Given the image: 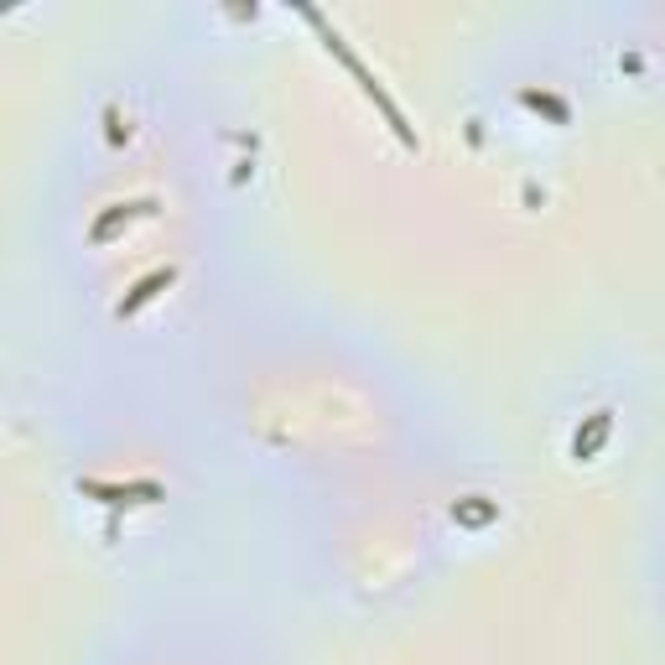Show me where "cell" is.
<instances>
[{
    "label": "cell",
    "mask_w": 665,
    "mask_h": 665,
    "mask_svg": "<svg viewBox=\"0 0 665 665\" xmlns=\"http://www.w3.org/2000/svg\"><path fill=\"white\" fill-rule=\"evenodd\" d=\"M302 16H307V21L317 26V32H323L328 52H338V58H343V68H349V73L359 78V84H364V94H369V99H375V104H380V115L390 120V130H395V136H401L406 146H416V136H411V125H406V115H401V110H395V99H390V94L380 89V78H375V73H369V68H364V58H359V52H354V47H349V42H343V37L333 32V26L323 21V11H312V6H302Z\"/></svg>",
    "instance_id": "6da1fadb"
},
{
    "label": "cell",
    "mask_w": 665,
    "mask_h": 665,
    "mask_svg": "<svg viewBox=\"0 0 665 665\" xmlns=\"http://www.w3.org/2000/svg\"><path fill=\"white\" fill-rule=\"evenodd\" d=\"M177 281V265H156V271H146L136 286H130V297H120L115 302V317H120V323H125V317H136L146 302H156V297H162V291Z\"/></svg>",
    "instance_id": "7a4b0ae2"
},
{
    "label": "cell",
    "mask_w": 665,
    "mask_h": 665,
    "mask_svg": "<svg viewBox=\"0 0 665 665\" xmlns=\"http://www.w3.org/2000/svg\"><path fill=\"white\" fill-rule=\"evenodd\" d=\"M78 494H94L104 504H136V499H162V484L156 478H141V484H104V478H78Z\"/></svg>",
    "instance_id": "3957f363"
},
{
    "label": "cell",
    "mask_w": 665,
    "mask_h": 665,
    "mask_svg": "<svg viewBox=\"0 0 665 665\" xmlns=\"http://www.w3.org/2000/svg\"><path fill=\"white\" fill-rule=\"evenodd\" d=\"M608 432H614V411L603 406V411H593V416L572 432V458H593V452L608 442Z\"/></svg>",
    "instance_id": "277c9868"
},
{
    "label": "cell",
    "mask_w": 665,
    "mask_h": 665,
    "mask_svg": "<svg viewBox=\"0 0 665 665\" xmlns=\"http://www.w3.org/2000/svg\"><path fill=\"white\" fill-rule=\"evenodd\" d=\"M136 214H151V198H136V203H110V214H99V219L89 224V239H94V245H104V239H110L120 224H130Z\"/></svg>",
    "instance_id": "5b68a950"
},
{
    "label": "cell",
    "mask_w": 665,
    "mask_h": 665,
    "mask_svg": "<svg viewBox=\"0 0 665 665\" xmlns=\"http://www.w3.org/2000/svg\"><path fill=\"white\" fill-rule=\"evenodd\" d=\"M452 515L468 520V525H478V520L494 515V504H484V494H468V499H458V510H452Z\"/></svg>",
    "instance_id": "8992f818"
},
{
    "label": "cell",
    "mask_w": 665,
    "mask_h": 665,
    "mask_svg": "<svg viewBox=\"0 0 665 665\" xmlns=\"http://www.w3.org/2000/svg\"><path fill=\"white\" fill-rule=\"evenodd\" d=\"M520 99L530 104V110H551V120H556V125H567V104H562V99H551V94H536V89H525Z\"/></svg>",
    "instance_id": "52a82bcc"
}]
</instances>
